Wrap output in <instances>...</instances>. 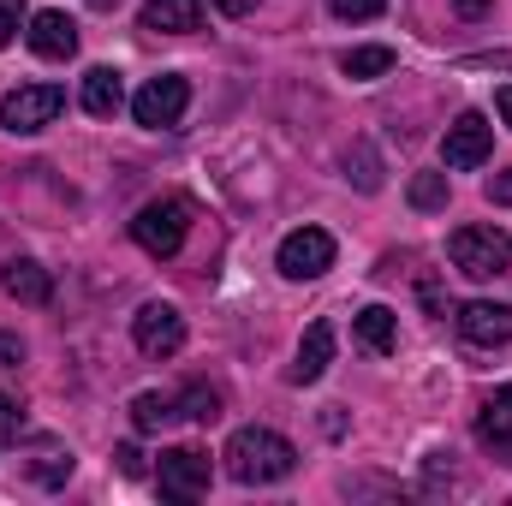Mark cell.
Returning <instances> with one entry per match:
<instances>
[{"label":"cell","instance_id":"obj_1","mask_svg":"<svg viewBox=\"0 0 512 506\" xmlns=\"http://www.w3.org/2000/svg\"><path fill=\"white\" fill-rule=\"evenodd\" d=\"M221 459H227V477L233 483H280V477H292L298 447L286 435H274V429H239Z\"/></svg>","mask_w":512,"mask_h":506},{"label":"cell","instance_id":"obj_2","mask_svg":"<svg viewBox=\"0 0 512 506\" xmlns=\"http://www.w3.org/2000/svg\"><path fill=\"white\" fill-rule=\"evenodd\" d=\"M447 256H453L459 274H471V280H495V274H507L512 268V239L501 233V227H459V233L447 239Z\"/></svg>","mask_w":512,"mask_h":506},{"label":"cell","instance_id":"obj_3","mask_svg":"<svg viewBox=\"0 0 512 506\" xmlns=\"http://www.w3.org/2000/svg\"><path fill=\"white\" fill-rule=\"evenodd\" d=\"M191 233V203L185 197H161V203H143L137 221H131V239L149 256H173Z\"/></svg>","mask_w":512,"mask_h":506},{"label":"cell","instance_id":"obj_4","mask_svg":"<svg viewBox=\"0 0 512 506\" xmlns=\"http://www.w3.org/2000/svg\"><path fill=\"white\" fill-rule=\"evenodd\" d=\"M185 108H191V84H185L179 72H161V78H149V84L131 96L137 126H149V131L179 126V120H185Z\"/></svg>","mask_w":512,"mask_h":506},{"label":"cell","instance_id":"obj_5","mask_svg":"<svg viewBox=\"0 0 512 506\" xmlns=\"http://www.w3.org/2000/svg\"><path fill=\"white\" fill-rule=\"evenodd\" d=\"M60 108H66V90H60V84H24V90H12V96L0 102V126L18 131V137H30V131L54 126Z\"/></svg>","mask_w":512,"mask_h":506},{"label":"cell","instance_id":"obj_6","mask_svg":"<svg viewBox=\"0 0 512 506\" xmlns=\"http://www.w3.org/2000/svg\"><path fill=\"white\" fill-rule=\"evenodd\" d=\"M328 268H334V239L322 227H298V233L280 239V274L286 280H316Z\"/></svg>","mask_w":512,"mask_h":506},{"label":"cell","instance_id":"obj_7","mask_svg":"<svg viewBox=\"0 0 512 506\" xmlns=\"http://www.w3.org/2000/svg\"><path fill=\"white\" fill-rule=\"evenodd\" d=\"M131 340H137L143 358H173L185 346V316L173 304H143L137 322H131Z\"/></svg>","mask_w":512,"mask_h":506},{"label":"cell","instance_id":"obj_8","mask_svg":"<svg viewBox=\"0 0 512 506\" xmlns=\"http://www.w3.org/2000/svg\"><path fill=\"white\" fill-rule=\"evenodd\" d=\"M495 155V126L483 120V114H459L453 126H447V137H441V161L447 167H483Z\"/></svg>","mask_w":512,"mask_h":506},{"label":"cell","instance_id":"obj_9","mask_svg":"<svg viewBox=\"0 0 512 506\" xmlns=\"http://www.w3.org/2000/svg\"><path fill=\"white\" fill-rule=\"evenodd\" d=\"M209 489V453L197 447H167L161 453V495L167 501H197Z\"/></svg>","mask_w":512,"mask_h":506},{"label":"cell","instance_id":"obj_10","mask_svg":"<svg viewBox=\"0 0 512 506\" xmlns=\"http://www.w3.org/2000/svg\"><path fill=\"white\" fill-rule=\"evenodd\" d=\"M459 334L471 346H507L512 340V304H495V298H471L459 310Z\"/></svg>","mask_w":512,"mask_h":506},{"label":"cell","instance_id":"obj_11","mask_svg":"<svg viewBox=\"0 0 512 506\" xmlns=\"http://www.w3.org/2000/svg\"><path fill=\"white\" fill-rule=\"evenodd\" d=\"M24 36H30V48H36L42 60H72V54H78V24H72L66 12H54V6L36 12Z\"/></svg>","mask_w":512,"mask_h":506},{"label":"cell","instance_id":"obj_12","mask_svg":"<svg viewBox=\"0 0 512 506\" xmlns=\"http://www.w3.org/2000/svg\"><path fill=\"white\" fill-rule=\"evenodd\" d=\"M328 364H334V322H310V328H304V340H298V364H292L286 376L304 387V381H322Z\"/></svg>","mask_w":512,"mask_h":506},{"label":"cell","instance_id":"obj_13","mask_svg":"<svg viewBox=\"0 0 512 506\" xmlns=\"http://www.w3.org/2000/svg\"><path fill=\"white\" fill-rule=\"evenodd\" d=\"M203 24V0H143V30L155 36H185Z\"/></svg>","mask_w":512,"mask_h":506},{"label":"cell","instance_id":"obj_14","mask_svg":"<svg viewBox=\"0 0 512 506\" xmlns=\"http://www.w3.org/2000/svg\"><path fill=\"white\" fill-rule=\"evenodd\" d=\"M84 108H90L96 120H114V114L126 108V78H120L114 66H96V72H84Z\"/></svg>","mask_w":512,"mask_h":506},{"label":"cell","instance_id":"obj_15","mask_svg":"<svg viewBox=\"0 0 512 506\" xmlns=\"http://www.w3.org/2000/svg\"><path fill=\"white\" fill-rule=\"evenodd\" d=\"M6 292H12L18 304H48V298H54V280H48L42 262H12V268H6Z\"/></svg>","mask_w":512,"mask_h":506},{"label":"cell","instance_id":"obj_16","mask_svg":"<svg viewBox=\"0 0 512 506\" xmlns=\"http://www.w3.org/2000/svg\"><path fill=\"white\" fill-rule=\"evenodd\" d=\"M393 340H399V328H393V310H387V304L358 310V346H364V352L387 358V352H393Z\"/></svg>","mask_w":512,"mask_h":506},{"label":"cell","instance_id":"obj_17","mask_svg":"<svg viewBox=\"0 0 512 506\" xmlns=\"http://www.w3.org/2000/svg\"><path fill=\"white\" fill-rule=\"evenodd\" d=\"M477 435H483L489 447H512V387H495V393H489V405H483V417H477Z\"/></svg>","mask_w":512,"mask_h":506},{"label":"cell","instance_id":"obj_18","mask_svg":"<svg viewBox=\"0 0 512 506\" xmlns=\"http://www.w3.org/2000/svg\"><path fill=\"white\" fill-rule=\"evenodd\" d=\"M340 72L358 78V84H364V78H382V72H393V48H352V54L340 60Z\"/></svg>","mask_w":512,"mask_h":506},{"label":"cell","instance_id":"obj_19","mask_svg":"<svg viewBox=\"0 0 512 506\" xmlns=\"http://www.w3.org/2000/svg\"><path fill=\"white\" fill-rule=\"evenodd\" d=\"M173 411L191 417V423H215V417H221V393H215V387H185V393L173 399Z\"/></svg>","mask_w":512,"mask_h":506},{"label":"cell","instance_id":"obj_20","mask_svg":"<svg viewBox=\"0 0 512 506\" xmlns=\"http://www.w3.org/2000/svg\"><path fill=\"white\" fill-rule=\"evenodd\" d=\"M167 417H179V411H173V393H137V399H131V423H137L143 435L161 429Z\"/></svg>","mask_w":512,"mask_h":506},{"label":"cell","instance_id":"obj_21","mask_svg":"<svg viewBox=\"0 0 512 506\" xmlns=\"http://www.w3.org/2000/svg\"><path fill=\"white\" fill-rule=\"evenodd\" d=\"M346 167H352L358 191H382V161H376V149H370V143H358V149L346 155Z\"/></svg>","mask_w":512,"mask_h":506},{"label":"cell","instance_id":"obj_22","mask_svg":"<svg viewBox=\"0 0 512 506\" xmlns=\"http://www.w3.org/2000/svg\"><path fill=\"white\" fill-rule=\"evenodd\" d=\"M411 209H447V173H417L411 179Z\"/></svg>","mask_w":512,"mask_h":506},{"label":"cell","instance_id":"obj_23","mask_svg":"<svg viewBox=\"0 0 512 506\" xmlns=\"http://www.w3.org/2000/svg\"><path fill=\"white\" fill-rule=\"evenodd\" d=\"M24 30V0H0V48Z\"/></svg>","mask_w":512,"mask_h":506},{"label":"cell","instance_id":"obj_24","mask_svg":"<svg viewBox=\"0 0 512 506\" xmlns=\"http://www.w3.org/2000/svg\"><path fill=\"white\" fill-rule=\"evenodd\" d=\"M334 6V18H376L387 0H328Z\"/></svg>","mask_w":512,"mask_h":506},{"label":"cell","instance_id":"obj_25","mask_svg":"<svg viewBox=\"0 0 512 506\" xmlns=\"http://www.w3.org/2000/svg\"><path fill=\"white\" fill-rule=\"evenodd\" d=\"M489 203H501V209H512V167H507V173H495V179H489Z\"/></svg>","mask_w":512,"mask_h":506},{"label":"cell","instance_id":"obj_26","mask_svg":"<svg viewBox=\"0 0 512 506\" xmlns=\"http://www.w3.org/2000/svg\"><path fill=\"white\" fill-rule=\"evenodd\" d=\"M0 364H6V370H18V364H24V346H18L12 334H0Z\"/></svg>","mask_w":512,"mask_h":506},{"label":"cell","instance_id":"obj_27","mask_svg":"<svg viewBox=\"0 0 512 506\" xmlns=\"http://www.w3.org/2000/svg\"><path fill=\"white\" fill-rule=\"evenodd\" d=\"M221 18H245V12H256V0H209Z\"/></svg>","mask_w":512,"mask_h":506},{"label":"cell","instance_id":"obj_28","mask_svg":"<svg viewBox=\"0 0 512 506\" xmlns=\"http://www.w3.org/2000/svg\"><path fill=\"white\" fill-rule=\"evenodd\" d=\"M0 435H18V405L0 393Z\"/></svg>","mask_w":512,"mask_h":506},{"label":"cell","instance_id":"obj_29","mask_svg":"<svg viewBox=\"0 0 512 506\" xmlns=\"http://www.w3.org/2000/svg\"><path fill=\"white\" fill-rule=\"evenodd\" d=\"M114 459H120V471H126V477H137V471H143V453H137V447H120Z\"/></svg>","mask_w":512,"mask_h":506},{"label":"cell","instance_id":"obj_30","mask_svg":"<svg viewBox=\"0 0 512 506\" xmlns=\"http://www.w3.org/2000/svg\"><path fill=\"white\" fill-rule=\"evenodd\" d=\"M453 6H459V12H465V18H483V12H489V6H495V0H453Z\"/></svg>","mask_w":512,"mask_h":506},{"label":"cell","instance_id":"obj_31","mask_svg":"<svg viewBox=\"0 0 512 506\" xmlns=\"http://www.w3.org/2000/svg\"><path fill=\"white\" fill-rule=\"evenodd\" d=\"M495 108H501V120H507V126H512V84H507V90H501V102H495Z\"/></svg>","mask_w":512,"mask_h":506},{"label":"cell","instance_id":"obj_32","mask_svg":"<svg viewBox=\"0 0 512 506\" xmlns=\"http://www.w3.org/2000/svg\"><path fill=\"white\" fill-rule=\"evenodd\" d=\"M90 6H96V12H108V6H120V0H90Z\"/></svg>","mask_w":512,"mask_h":506}]
</instances>
